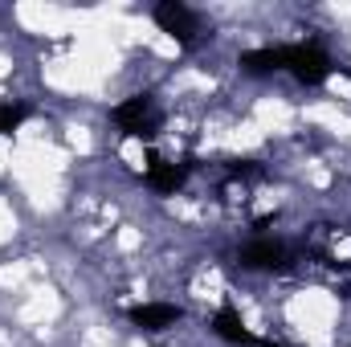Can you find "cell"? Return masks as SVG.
Returning a JSON list of instances; mask_svg holds the SVG:
<instances>
[{"label":"cell","instance_id":"cell-1","mask_svg":"<svg viewBox=\"0 0 351 347\" xmlns=\"http://www.w3.org/2000/svg\"><path fill=\"white\" fill-rule=\"evenodd\" d=\"M282 70H290L306 86H319L331 74V58L315 41H306V45H282Z\"/></svg>","mask_w":351,"mask_h":347},{"label":"cell","instance_id":"cell-2","mask_svg":"<svg viewBox=\"0 0 351 347\" xmlns=\"http://www.w3.org/2000/svg\"><path fill=\"white\" fill-rule=\"evenodd\" d=\"M156 25H160L164 33H172L180 45H192L196 33H200L196 12H192L188 4H180V0H164V4H156Z\"/></svg>","mask_w":351,"mask_h":347},{"label":"cell","instance_id":"cell-3","mask_svg":"<svg viewBox=\"0 0 351 347\" xmlns=\"http://www.w3.org/2000/svg\"><path fill=\"white\" fill-rule=\"evenodd\" d=\"M114 123H119L127 135H152V131L160 127V110H156V102H152L147 94H139V98H127V102L114 110Z\"/></svg>","mask_w":351,"mask_h":347},{"label":"cell","instance_id":"cell-4","mask_svg":"<svg viewBox=\"0 0 351 347\" xmlns=\"http://www.w3.org/2000/svg\"><path fill=\"white\" fill-rule=\"evenodd\" d=\"M241 265L245 270H282L286 265V246L274 237H258L241 250Z\"/></svg>","mask_w":351,"mask_h":347},{"label":"cell","instance_id":"cell-5","mask_svg":"<svg viewBox=\"0 0 351 347\" xmlns=\"http://www.w3.org/2000/svg\"><path fill=\"white\" fill-rule=\"evenodd\" d=\"M176 319H180V307H172V302H143V307L131 311V323L143 327V331H164Z\"/></svg>","mask_w":351,"mask_h":347},{"label":"cell","instance_id":"cell-6","mask_svg":"<svg viewBox=\"0 0 351 347\" xmlns=\"http://www.w3.org/2000/svg\"><path fill=\"white\" fill-rule=\"evenodd\" d=\"M213 331L221 335V339H229V344H241V347H254V331H245V323H241V315L233 311V307H221L217 311V319H213Z\"/></svg>","mask_w":351,"mask_h":347},{"label":"cell","instance_id":"cell-7","mask_svg":"<svg viewBox=\"0 0 351 347\" xmlns=\"http://www.w3.org/2000/svg\"><path fill=\"white\" fill-rule=\"evenodd\" d=\"M241 70L245 74H274V70H282V45L278 49H250V53H241Z\"/></svg>","mask_w":351,"mask_h":347},{"label":"cell","instance_id":"cell-8","mask_svg":"<svg viewBox=\"0 0 351 347\" xmlns=\"http://www.w3.org/2000/svg\"><path fill=\"white\" fill-rule=\"evenodd\" d=\"M147 184L160 188V192H176V188L184 184V168L164 164V160H152V164H147Z\"/></svg>","mask_w":351,"mask_h":347},{"label":"cell","instance_id":"cell-9","mask_svg":"<svg viewBox=\"0 0 351 347\" xmlns=\"http://www.w3.org/2000/svg\"><path fill=\"white\" fill-rule=\"evenodd\" d=\"M29 119V106H12V102H0V135H12L21 123Z\"/></svg>","mask_w":351,"mask_h":347},{"label":"cell","instance_id":"cell-10","mask_svg":"<svg viewBox=\"0 0 351 347\" xmlns=\"http://www.w3.org/2000/svg\"><path fill=\"white\" fill-rule=\"evenodd\" d=\"M229 176H233V180H241V176H258V168H254V164H233Z\"/></svg>","mask_w":351,"mask_h":347},{"label":"cell","instance_id":"cell-11","mask_svg":"<svg viewBox=\"0 0 351 347\" xmlns=\"http://www.w3.org/2000/svg\"><path fill=\"white\" fill-rule=\"evenodd\" d=\"M265 347H282V344H265Z\"/></svg>","mask_w":351,"mask_h":347}]
</instances>
